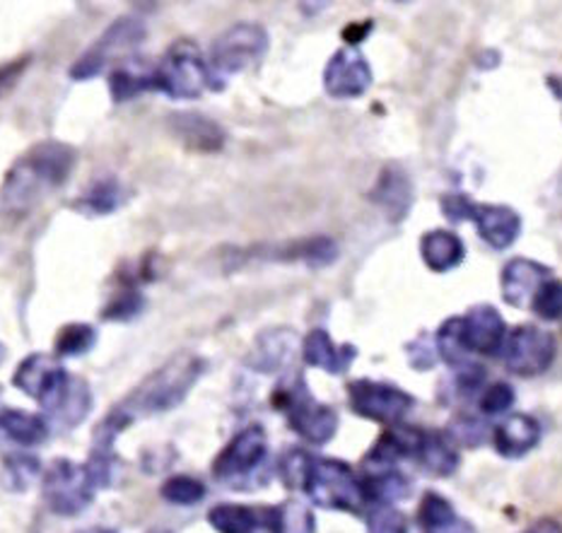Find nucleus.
<instances>
[{
  "label": "nucleus",
  "instance_id": "obj_1",
  "mask_svg": "<svg viewBox=\"0 0 562 533\" xmlns=\"http://www.w3.org/2000/svg\"><path fill=\"white\" fill-rule=\"evenodd\" d=\"M207 370V362L201 355L181 353L175 355L150 377H145L124 401L109 410V416L94 430L92 450L114 452V442L131 422L145 416H162L177 408Z\"/></svg>",
  "mask_w": 562,
  "mask_h": 533
},
{
  "label": "nucleus",
  "instance_id": "obj_2",
  "mask_svg": "<svg viewBox=\"0 0 562 533\" xmlns=\"http://www.w3.org/2000/svg\"><path fill=\"white\" fill-rule=\"evenodd\" d=\"M80 160L78 148L64 140H42L24 150L0 186V211L27 215L66 184Z\"/></svg>",
  "mask_w": 562,
  "mask_h": 533
},
{
  "label": "nucleus",
  "instance_id": "obj_3",
  "mask_svg": "<svg viewBox=\"0 0 562 533\" xmlns=\"http://www.w3.org/2000/svg\"><path fill=\"white\" fill-rule=\"evenodd\" d=\"M205 90H217L207 60L193 42H175L150 70V92H162L169 100H199Z\"/></svg>",
  "mask_w": 562,
  "mask_h": 533
},
{
  "label": "nucleus",
  "instance_id": "obj_4",
  "mask_svg": "<svg viewBox=\"0 0 562 533\" xmlns=\"http://www.w3.org/2000/svg\"><path fill=\"white\" fill-rule=\"evenodd\" d=\"M273 406L283 413L302 440L312 444H326L338 430V416L331 406L316 401L302 374H290L278 384Z\"/></svg>",
  "mask_w": 562,
  "mask_h": 533
},
{
  "label": "nucleus",
  "instance_id": "obj_5",
  "mask_svg": "<svg viewBox=\"0 0 562 533\" xmlns=\"http://www.w3.org/2000/svg\"><path fill=\"white\" fill-rule=\"evenodd\" d=\"M302 488L307 490L312 502L324 510L360 512L362 504L368 502L360 478L352 474L348 464L336 462V458H310Z\"/></svg>",
  "mask_w": 562,
  "mask_h": 533
},
{
  "label": "nucleus",
  "instance_id": "obj_6",
  "mask_svg": "<svg viewBox=\"0 0 562 533\" xmlns=\"http://www.w3.org/2000/svg\"><path fill=\"white\" fill-rule=\"evenodd\" d=\"M268 32L256 22H239L232 24L229 30L217 36L207 58V68L213 72L215 88L223 90L229 76L247 70L259 64L268 52Z\"/></svg>",
  "mask_w": 562,
  "mask_h": 533
},
{
  "label": "nucleus",
  "instance_id": "obj_7",
  "mask_svg": "<svg viewBox=\"0 0 562 533\" xmlns=\"http://www.w3.org/2000/svg\"><path fill=\"white\" fill-rule=\"evenodd\" d=\"M97 478L88 464H76L70 458H56L44 474V500L48 510L58 517H78L92 504Z\"/></svg>",
  "mask_w": 562,
  "mask_h": 533
},
{
  "label": "nucleus",
  "instance_id": "obj_8",
  "mask_svg": "<svg viewBox=\"0 0 562 533\" xmlns=\"http://www.w3.org/2000/svg\"><path fill=\"white\" fill-rule=\"evenodd\" d=\"M148 32H145V24L136 18H119L106 27V32L97 39L88 52H85L76 64L70 68L72 80H92L100 76V72L109 66V60L131 52V48H138Z\"/></svg>",
  "mask_w": 562,
  "mask_h": 533
},
{
  "label": "nucleus",
  "instance_id": "obj_9",
  "mask_svg": "<svg viewBox=\"0 0 562 533\" xmlns=\"http://www.w3.org/2000/svg\"><path fill=\"white\" fill-rule=\"evenodd\" d=\"M348 401L360 418L396 426L413 408V396L394 384L358 379L348 386Z\"/></svg>",
  "mask_w": 562,
  "mask_h": 533
},
{
  "label": "nucleus",
  "instance_id": "obj_10",
  "mask_svg": "<svg viewBox=\"0 0 562 533\" xmlns=\"http://www.w3.org/2000/svg\"><path fill=\"white\" fill-rule=\"evenodd\" d=\"M70 374L60 365V360L54 355L32 353L27 360H22L15 374H12V384L18 386L22 394L34 398L44 410H52L56 401L70 384Z\"/></svg>",
  "mask_w": 562,
  "mask_h": 533
},
{
  "label": "nucleus",
  "instance_id": "obj_11",
  "mask_svg": "<svg viewBox=\"0 0 562 533\" xmlns=\"http://www.w3.org/2000/svg\"><path fill=\"white\" fill-rule=\"evenodd\" d=\"M555 338L539 326H519L505 341V365L519 377L543 374L555 360Z\"/></svg>",
  "mask_w": 562,
  "mask_h": 533
},
{
  "label": "nucleus",
  "instance_id": "obj_12",
  "mask_svg": "<svg viewBox=\"0 0 562 533\" xmlns=\"http://www.w3.org/2000/svg\"><path fill=\"white\" fill-rule=\"evenodd\" d=\"M268 454V440L261 426L244 428L232 440L213 464V476L223 483H235L249 478L261 468Z\"/></svg>",
  "mask_w": 562,
  "mask_h": 533
},
{
  "label": "nucleus",
  "instance_id": "obj_13",
  "mask_svg": "<svg viewBox=\"0 0 562 533\" xmlns=\"http://www.w3.org/2000/svg\"><path fill=\"white\" fill-rule=\"evenodd\" d=\"M372 84V68L358 46H344L328 60L324 88L334 100H358Z\"/></svg>",
  "mask_w": 562,
  "mask_h": 533
},
{
  "label": "nucleus",
  "instance_id": "obj_14",
  "mask_svg": "<svg viewBox=\"0 0 562 533\" xmlns=\"http://www.w3.org/2000/svg\"><path fill=\"white\" fill-rule=\"evenodd\" d=\"M207 522L217 533H280V507L217 504Z\"/></svg>",
  "mask_w": 562,
  "mask_h": 533
},
{
  "label": "nucleus",
  "instance_id": "obj_15",
  "mask_svg": "<svg viewBox=\"0 0 562 533\" xmlns=\"http://www.w3.org/2000/svg\"><path fill=\"white\" fill-rule=\"evenodd\" d=\"M551 281V269L533 259H512L503 271V297L512 307H527L536 293Z\"/></svg>",
  "mask_w": 562,
  "mask_h": 533
},
{
  "label": "nucleus",
  "instance_id": "obj_16",
  "mask_svg": "<svg viewBox=\"0 0 562 533\" xmlns=\"http://www.w3.org/2000/svg\"><path fill=\"white\" fill-rule=\"evenodd\" d=\"M507 326L499 317V311L491 305L473 307L467 317H463V338L471 353L481 355H495L505 348Z\"/></svg>",
  "mask_w": 562,
  "mask_h": 533
},
{
  "label": "nucleus",
  "instance_id": "obj_17",
  "mask_svg": "<svg viewBox=\"0 0 562 533\" xmlns=\"http://www.w3.org/2000/svg\"><path fill=\"white\" fill-rule=\"evenodd\" d=\"M479 235L493 249H509L521 235V217L507 205H475L473 220Z\"/></svg>",
  "mask_w": 562,
  "mask_h": 533
},
{
  "label": "nucleus",
  "instance_id": "obj_18",
  "mask_svg": "<svg viewBox=\"0 0 562 533\" xmlns=\"http://www.w3.org/2000/svg\"><path fill=\"white\" fill-rule=\"evenodd\" d=\"M302 355H304V362H307L310 367L324 370L328 374H346L352 362H356L358 348L350 345V343L336 345L331 341V336H328L326 331L314 329V331L304 336Z\"/></svg>",
  "mask_w": 562,
  "mask_h": 533
},
{
  "label": "nucleus",
  "instance_id": "obj_19",
  "mask_svg": "<svg viewBox=\"0 0 562 533\" xmlns=\"http://www.w3.org/2000/svg\"><path fill=\"white\" fill-rule=\"evenodd\" d=\"M169 126H172L175 136L191 150L199 152H215L225 145L227 136L217 121L207 118L195 112H177L169 116Z\"/></svg>",
  "mask_w": 562,
  "mask_h": 533
},
{
  "label": "nucleus",
  "instance_id": "obj_20",
  "mask_svg": "<svg viewBox=\"0 0 562 533\" xmlns=\"http://www.w3.org/2000/svg\"><path fill=\"white\" fill-rule=\"evenodd\" d=\"M541 442V426L531 416H509L503 426L495 430V446L497 452L507 458H519L529 454L536 444Z\"/></svg>",
  "mask_w": 562,
  "mask_h": 533
},
{
  "label": "nucleus",
  "instance_id": "obj_21",
  "mask_svg": "<svg viewBox=\"0 0 562 533\" xmlns=\"http://www.w3.org/2000/svg\"><path fill=\"white\" fill-rule=\"evenodd\" d=\"M423 261L435 273H449L467 259V247L459 235L447 233V229H432L420 241Z\"/></svg>",
  "mask_w": 562,
  "mask_h": 533
},
{
  "label": "nucleus",
  "instance_id": "obj_22",
  "mask_svg": "<svg viewBox=\"0 0 562 533\" xmlns=\"http://www.w3.org/2000/svg\"><path fill=\"white\" fill-rule=\"evenodd\" d=\"M292 348H295V333L292 331L288 329L263 331L259 338H256V343L247 358V365L259 372H273L285 365Z\"/></svg>",
  "mask_w": 562,
  "mask_h": 533
},
{
  "label": "nucleus",
  "instance_id": "obj_23",
  "mask_svg": "<svg viewBox=\"0 0 562 533\" xmlns=\"http://www.w3.org/2000/svg\"><path fill=\"white\" fill-rule=\"evenodd\" d=\"M364 500L376 504H391L411 495V480L396 468H370L360 478Z\"/></svg>",
  "mask_w": 562,
  "mask_h": 533
},
{
  "label": "nucleus",
  "instance_id": "obj_24",
  "mask_svg": "<svg viewBox=\"0 0 562 533\" xmlns=\"http://www.w3.org/2000/svg\"><path fill=\"white\" fill-rule=\"evenodd\" d=\"M90 408H92V392H90L88 382L70 379L64 396H60L56 406L52 410H46V413L54 420V426L70 430V428L80 426V422L88 418Z\"/></svg>",
  "mask_w": 562,
  "mask_h": 533
},
{
  "label": "nucleus",
  "instance_id": "obj_25",
  "mask_svg": "<svg viewBox=\"0 0 562 533\" xmlns=\"http://www.w3.org/2000/svg\"><path fill=\"white\" fill-rule=\"evenodd\" d=\"M126 201V191L121 186V181L114 177L106 179H94L88 186V191L78 199L76 208L90 217H102V215H112L119 211Z\"/></svg>",
  "mask_w": 562,
  "mask_h": 533
},
{
  "label": "nucleus",
  "instance_id": "obj_26",
  "mask_svg": "<svg viewBox=\"0 0 562 533\" xmlns=\"http://www.w3.org/2000/svg\"><path fill=\"white\" fill-rule=\"evenodd\" d=\"M0 430H3L12 442L22 446H36L48 438V422L42 416L27 413V410L5 408L0 410Z\"/></svg>",
  "mask_w": 562,
  "mask_h": 533
},
{
  "label": "nucleus",
  "instance_id": "obj_27",
  "mask_svg": "<svg viewBox=\"0 0 562 533\" xmlns=\"http://www.w3.org/2000/svg\"><path fill=\"white\" fill-rule=\"evenodd\" d=\"M425 470H430L432 476L447 478L459 468V452L447 434L439 432H425V440L420 446V454L415 458Z\"/></svg>",
  "mask_w": 562,
  "mask_h": 533
},
{
  "label": "nucleus",
  "instance_id": "obj_28",
  "mask_svg": "<svg viewBox=\"0 0 562 533\" xmlns=\"http://www.w3.org/2000/svg\"><path fill=\"white\" fill-rule=\"evenodd\" d=\"M372 199L374 203L384 205L391 217H401L411 208V184L406 174L396 167L384 169V174L379 177L376 186L372 191Z\"/></svg>",
  "mask_w": 562,
  "mask_h": 533
},
{
  "label": "nucleus",
  "instance_id": "obj_29",
  "mask_svg": "<svg viewBox=\"0 0 562 533\" xmlns=\"http://www.w3.org/2000/svg\"><path fill=\"white\" fill-rule=\"evenodd\" d=\"M276 261H304L307 265H328L334 263L338 257V247L328 237H314V239H302L297 245H285L271 249L266 259Z\"/></svg>",
  "mask_w": 562,
  "mask_h": 533
},
{
  "label": "nucleus",
  "instance_id": "obj_30",
  "mask_svg": "<svg viewBox=\"0 0 562 533\" xmlns=\"http://www.w3.org/2000/svg\"><path fill=\"white\" fill-rule=\"evenodd\" d=\"M437 353L451 367L467 365L471 350L467 345V338H463V317H451L447 319L437 331Z\"/></svg>",
  "mask_w": 562,
  "mask_h": 533
},
{
  "label": "nucleus",
  "instance_id": "obj_31",
  "mask_svg": "<svg viewBox=\"0 0 562 533\" xmlns=\"http://www.w3.org/2000/svg\"><path fill=\"white\" fill-rule=\"evenodd\" d=\"M97 345V331L90 324H66L56 336V358H82Z\"/></svg>",
  "mask_w": 562,
  "mask_h": 533
},
{
  "label": "nucleus",
  "instance_id": "obj_32",
  "mask_svg": "<svg viewBox=\"0 0 562 533\" xmlns=\"http://www.w3.org/2000/svg\"><path fill=\"white\" fill-rule=\"evenodd\" d=\"M143 92H150V72L133 70L128 66L116 68L109 76V94H112L114 104H124L136 100Z\"/></svg>",
  "mask_w": 562,
  "mask_h": 533
},
{
  "label": "nucleus",
  "instance_id": "obj_33",
  "mask_svg": "<svg viewBox=\"0 0 562 533\" xmlns=\"http://www.w3.org/2000/svg\"><path fill=\"white\" fill-rule=\"evenodd\" d=\"M418 519H420L423 529L439 533V531H445L457 522V512H454V507H451V502L442 498V495L427 492L423 498Z\"/></svg>",
  "mask_w": 562,
  "mask_h": 533
},
{
  "label": "nucleus",
  "instance_id": "obj_34",
  "mask_svg": "<svg viewBox=\"0 0 562 533\" xmlns=\"http://www.w3.org/2000/svg\"><path fill=\"white\" fill-rule=\"evenodd\" d=\"M162 498L169 504H179V507H191L199 504L205 498V486L199 478L191 476H172L165 486H162Z\"/></svg>",
  "mask_w": 562,
  "mask_h": 533
},
{
  "label": "nucleus",
  "instance_id": "obj_35",
  "mask_svg": "<svg viewBox=\"0 0 562 533\" xmlns=\"http://www.w3.org/2000/svg\"><path fill=\"white\" fill-rule=\"evenodd\" d=\"M5 476H8V486L18 492L27 490L32 483L40 478L42 466L30 454H10L5 456Z\"/></svg>",
  "mask_w": 562,
  "mask_h": 533
},
{
  "label": "nucleus",
  "instance_id": "obj_36",
  "mask_svg": "<svg viewBox=\"0 0 562 533\" xmlns=\"http://www.w3.org/2000/svg\"><path fill=\"white\" fill-rule=\"evenodd\" d=\"M531 309L536 317H541L546 321H558L562 319V283L560 281H548L539 293H536Z\"/></svg>",
  "mask_w": 562,
  "mask_h": 533
},
{
  "label": "nucleus",
  "instance_id": "obj_37",
  "mask_svg": "<svg viewBox=\"0 0 562 533\" xmlns=\"http://www.w3.org/2000/svg\"><path fill=\"white\" fill-rule=\"evenodd\" d=\"M368 533H408V519L394 504H376L368 517Z\"/></svg>",
  "mask_w": 562,
  "mask_h": 533
},
{
  "label": "nucleus",
  "instance_id": "obj_38",
  "mask_svg": "<svg viewBox=\"0 0 562 533\" xmlns=\"http://www.w3.org/2000/svg\"><path fill=\"white\" fill-rule=\"evenodd\" d=\"M314 514L310 507L290 500L280 504V533H314Z\"/></svg>",
  "mask_w": 562,
  "mask_h": 533
},
{
  "label": "nucleus",
  "instance_id": "obj_39",
  "mask_svg": "<svg viewBox=\"0 0 562 533\" xmlns=\"http://www.w3.org/2000/svg\"><path fill=\"white\" fill-rule=\"evenodd\" d=\"M143 307H145V297L138 293V290H128V293L112 297V302L104 307L102 317L106 321H131L138 317Z\"/></svg>",
  "mask_w": 562,
  "mask_h": 533
},
{
  "label": "nucleus",
  "instance_id": "obj_40",
  "mask_svg": "<svg viewBox=\"0 0 562 533\" xmlns=\"http://www.w3.org/2000/svg\"><path fill=\"white\" fill-rule=\"evenodd\" d=\"M512 404H515V389L505 382H497L491 386V389L483 392L481 410L485 416H499L505 413V410H509Z\"/></svg>",
  "mask_w": 562,
  "mask_h": 533
},
{
  "label": "nucleus",
  "instance_id": "obj_41",
  "mask_svg": "<svg viewBox=\"0 0 562 533\" xmlns=\"http://www.w3.org/2000/svg\"><path fill=\"white\" fill-rule=\"evenodd\" d=\"M442 213L451 223L473 220L475 203L469 196H463V193H449V196H442Z\"/></svg>",
  "mask_w": 562,
  "mask_h": 533
},
{
  "label": "nucleus",
  "instance_id": "obj_42",
  "mask_svg": "<svg viewBox=\"0 0 562 533\" xmlns=\"http://www.w3.org/2000/svg\"><path fill=\"white\" fill-rule=\"evenodd\" d=\"M30 58H18L12 64L0 66V97H5L12 88H15L18 80L22 78V72L27 70Z\"/></svg>",
  "mask_w": 562,
  "mask_h": 533
},
{
  "label": "nucleus",
  "instance_id": "obj_43",
  "mask_svg": "<svg viewBox=\"0 0 562 533\" xmlns=\"http://www.w3.org/2000/svg\"><path fill=\"white\" fill-rule=\"evenodd\" d=\"M521 533H562V526L558 522H553V519H543V522H536L533 526H529Z\"/></svg>",
  "mask_w": 562,
  "mask_h": 533
},
{
  "label": "nucleus",
  "instance_id": "obj_44",
  "mask_svg": "<svg viewBox=\"0 0 562 533\" xmlns=\"http://www.w3.org/2000/svg\"><path fill=\"white\" fill-rule=\"evenodd\" d=\"M439 533H475V531H473L471 524H463V522H459V519H457L454 524H451V526L445 529V531H439Z\"/></svg>",
  "mask_w": 562,
  "mask_h": 533
},
{
  "label": "nucleus",
  "instance_id": "obj_45",
  "mask_svg": "<svg viewBox=\"0 0 562 533\" xmlns=\"http://www.w3.org/2000/svg\"><path fill=\"white\" fill-rule=\"evenodd\" d=\"M5 355H8V348L0 343V365H3V362H5Z\"/></svg>",
  "mask_w": 562,
  "mask_h": 533
},
{
  "label": "nucleus",
  "instance_id": "obj_46",
  "mask_svg": "<svg viewBox=\"0 0 562 533\" xmlns=\"http://www.w3.org/2000/svg\"><path fill=\"white\" fill-rule=\"evenodd\" d=\"M85 533H116V531H112V529H90V531H85Z\"/></svg>",
  "mask_w": 562,
  "mask_h": 533
},
{
  "label": "nucleus",
  "instance_id": "obj_47",
  "mask_svg": "<svg viewBox=\"0 0 562 533\" xmlns=\"http://www.w3.org/2000/svg\"><path fill=\"white\" fill-rule=\"evenodd\" d=\"M148 533H172V531H167V529H153V531H148Z\"/></svg>",
  "mask_w": 562,
  "mask_h": 533
}]
</instances>
